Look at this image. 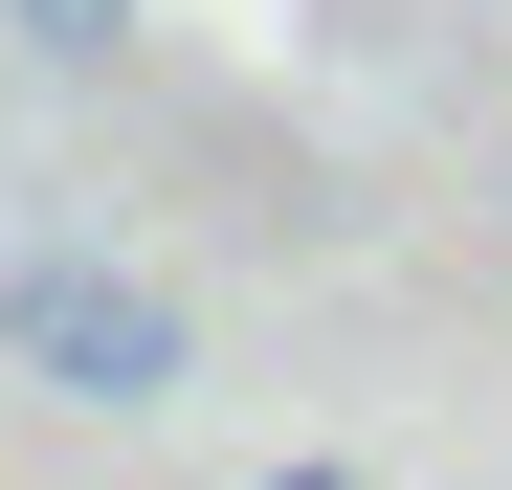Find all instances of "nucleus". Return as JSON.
<instances>
[{"label": "nucleus", "instance_id": "f03ea898", "mask_svg": "<svg viewBox=\"0 0 512 490\" xmlns=\"http://www.w3.org/2000/svg\"><path fill=\"white\" fill-rule=\"evenodd\" d=\"M0 23H23V45H45V67H90V45H112V23H134V0H0Z\"/></svg>", "mask_w": 512, "mask_h": 490}, {"label": "nucleus", "instance_id": "f257e3e1", "mask_svg": "<svg viewBox=\"0 0 512 490\" xmlns=\"http://www.w3.org/2000/svg\"><path fill=\"white\" fill-rule=\"evenodd\" d=\"M0 357H23L45 401H179V290L156 268H90V245H45V268H0Z\"/></svg>", "mask_w": 512, "mask_h": 490}, {"label": "nucleus", "instance_id": "7ed1b4c3", "mask_svg": "<svg viewBox=\"0 0 512 490\" xmlns=\"http://www.w3.org/2000/svg\"><path fill=\"white\" fill-rule=\"evenodd\" d=\"M268 490H357V468H268Z\"/></svg>", "mask_w": 512, "mask_h": 490}]
</instances>
